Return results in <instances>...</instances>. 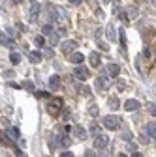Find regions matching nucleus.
Instances as JSON below:
<instances>
[{"label":"nucleus","instance_id":"21","mask_svg":"<svg viewBox=\"0 0 156 157\" xmlns=\"http://www.w3.org/2000/svg\"><path fill=\"white\" fill-rule=\"evenodd\" d=\"M87 112H88V116H98V112H100V110H98V107H96L94 103H90V105H88V110H87Z\"/></svg>","mask_w":156,"mask_h":157},{"label":"nucleus","instance_id":"32","mask_svg":"<svg viewBox=\"0 0 156 157\" xmlns=\"http://www.w3.org/2000/svg\"><path fill=\"white\" fill-rule=\"evenodd\" d=\"M60 114H62V120H64V122H68V120H70V110H62Z\"/></svg>","mask_w":156,"mask_h":157},{"label":"nucleus","instance_id":"22","mask_svg":"<svg viewBox=\"0 0 156 157\" xmlns=\"http://www.w3.org/2000/svg\"><path fill=\"white\" fill-rule=\"evenodd\" d=\"M147 135L149 136H156V125L154 124H147Z\"/></svg>","mask_w":156,"mask_h":157},{"label":"nucleus","instance_id":"7","mask_svg":"<svg viewBox=\"0 0 156 157\" xmlns=\"http://www.w3.org/2000/svg\"><path fill=\"white\" fill-rule=\"evenodd\" d=\"M107 86H109V82H107V77L102 73L98 78H96V88H98V90H107Z\"/></svg>","mask_w":156,"mask_h":157},{"label":"nucleus","instance_id":"31","mask_svg":"<svg viewBox=\"0 0 156 157\" xmlns=\"http://www.w3.org/2000/svg\"><path fill=\"white\" fill-rule=\"evenodd\" d=\"M21 88H27V90H34V88H32V82H28V81L21 82Z\"/></svg>","mask_w":156,"mask_h":157},{"label":"nucleus","instance_id":"26","mask_svg":"<svg viewBox=\"0 0 156 157\" xmlns=\"http://www.w3.org/2000/svg\"><path fill=\"white\" fill-rule=\"evenodd\" d=\"M42 32H43L45 36H49V34H53V32H55V28H53V25H43Z\"/></svg>","mask_w":156,"mask_h":157},{"label":"nucleus","instance_id":"4","mask_svg":"<svg viewBox=\"0 0 156 157\" xmlns=\"http://www.w3.org/2000/svg\"><path fill=\"white\" fill-rule=\"evenodd\" d=\"M107 144H109V136H107V135H98V136H94V146L98 148V150L107 148Z\"/></svg>","mask_w":156,"mask_h":157},{"label":"nucleus","instance_id":"6","mask_svg":"<svg viewBox=\"0 0 156 157\" xmlns=\"http://www.w3.org/2000/svg\"><path fill=\"white\" fill-rule=\"evenodd\" d=\"M68 58H70V62H72V64H75V66H77V64H83V60H85V54L77 52V51H73V52H72Z\"/></svg>","mask_w":156,"mask_h":157},{"label":"nucleus","instance_id":"27","mask_svg":"<svg viewBox=\"0 0 156 157\" xmlns=\"http://www.w3.org/2000/svg\"><path fill=\"white\" fill-rule=\"evenodd\" d=\"M10 60H11V64H19V62H21V54H17V52H11Z\"/></svg>","mask_w":156,"mask_h":157},{"label":"nucleus","instance_id":"20","mask_svg":"<svg viewBox=\"0 0 156 157\" xmlns=\"http://www.w3.org/2000/svg\"><path fill=\"white\" fill-rule=\"evenodd\" d=\"M88 133H90L92 136H98V135H100V125H98V124L90 125V127H88Z\"/></svg>","mask_w":156,"mask_h":157},{"label":"nucleus","instance_id":"3","mask_svg":"<svg viewBox=\"0 0 156 157\" xmlns=\"http://www.w3.org/2000/svg\"><path fill=\"white\" fill-rule=\"evenodd\" d=\"M73 75H75L77 81H87V78H88V69L83 67L81 64H77V67L73 69Z\"/></svg>","mask_w":156,"mask_h":157},{"label":"nucleus","instance_id":"19","mask_svg":"<svg viewBox=\"0 0 156 157\" xmlns=\"http://www.w3.org/2000/svg\"><path fill=\"white\" fill-rule=\"evenodd\" d=\"M105 34H107V37L111 39V41H115V39H117V32H115V28H113V25H109V26H107V30H105Z\"/></svg>","mask_w":156,"mask_h":157},{"label":"nucleus","instance_id":"40","mask_svg":"<svg viewBox=\"0 0 156 157\" xmlns=\"http://www.w3.org/2000/svg\"><path fill=\"white\" fill-rule=\"evenodd\" d=\"M70 4H72V6H79L81 0H70Z\"/></svg>","mask_w":156,"mask_h":157},{"label":"nucleus","instance_id":"34","mask_svg":"<svg viewBox=\"0 0 156 157\" xmlns=\"http://www.w3.org/2000/svg\"><path fill=\"white\" fill-rule=\"evenodd\" d=\"M36 97H43L45 99V97H49V94L47 92H36Z\"/></svg>","mask_w":156,"mask_h":157},{"label":"nucleus","instance_id":"44","mask_svg":"<svg viewBox=\"0 0 156 157\" xmlns=\"http://www.w3.org/2000/svg\"><path fill=\"white\" fill-rule=\"evenodd\" d=\"M60 157H73V155H72V153H70V151H64V153H62V155H60Z\"/></svg>","mask_w":156,"mask_h":157},{"label":"nucleus","instance_id":"16","mask_svg":"<svg viewBox=\"0 0 156 157\" xmlns=\"http://www.w3.org/2000/svg\"><path fill=\"white\" fill-rule=\"evenodd\" d=\"M6 133H8L10 139H13V140H17V139H19V131H17V127H8V129H6Z\"/></svg>","mask_w":156,"mask_h":157},{"label":"nucleus","instance_id":"23","mask_svg":"<svg viewBox=\"0 0 156 157\" xmlns=\"http://www.w3.org/2000/svg\"><path fill=\"white\" fill-rule=\"evenodd\" d=\"M38 13H40V4L36 2V4H32V6H30V17H36Z\"/></svg>","mask_w":156,"mask_h":157},{"label":"nucleus","instance_id":"1","mask_svg":"<svg viewBox=\"0 0 156 157\" xmlns=\"http://www.w3.org/2000/svg\"><path fill=\"white\" fill-rule=\"evenodd\" d=\"M62 107H64V101L60 99V97H53V99L47 103V112L51 116H58L62 112Z\"/></svg>","mask_w":156,"mask_h":157},{"label":"nucleus","instance_id":"14","mask_svg":"<svg viewBox=\"0 0 156 157\" xmlns=\"http://www.w3.org/2000/svg\"><path fill=\"white\" fill-rule=\"evenodd\" d=\"M56 21L60 23L62 26L66 25V15H64V11H62V8H56Z\"/></svg>","mask_w":156,"mask_h":157},{"label":"nucleus","instance_id":"46","mask_svg":"<svg viewBox=\"0 0 156 157\" xmlns=\"http://www.w3.org/2000/svg\"><path fill=\"white\" fill-rule=\"evenodd\" d=\"M11 2H13V4H21V2H23V0H11Z\"/></svg>","mask_w":156,"mask_h":157},{"label":"nucleus","instance_id":"5","mask_svg":"<svg viewBox=\"0 0 156 157\" xmlns=\"http://www.w3.org/2000/svg\"><path fill=\"white\" fill-rule=\"evenodd\" d=\"M60 49H62V52H64V54H68V56H70V54H72V52H73V51L77 49V43H75V41H72V39H70V41L62 43V47H60Z\"/></svg>","mask_w":156,"mask_h":157},{"label":"nucleus","instance_id":"18","mask_svg":"<svg viewBox=\"0 0 156 157\" xmlns=\"http://www.w3.org/2000/svg\"><path fill=\"white\" fill-rule=\"evenodd\" d=\"M119 107H121L119 97H111V99H109V109H111V110H117Z\"/></svg>","mask_w":156,"mask_h":157},{"label":"nucleus","instance_id":"42","mask_svg":"<svg viewBox=\"0 0 156 157\" xmlns=\"http://www.w3.org/2000/svg\"><path fill=\"white\" fill-rule=\"evenodd\" d=\"M122 139H124V140H126V139L130 140V139H132V135H130V133H122Z\"/></svg>","mask_w":156,"mask_h":157},{"label":"nucleus","instance_id":"35","mask_svg":"<svg viewBox=\"0 0 156 157\" xmlns=\"http://www.w3.org/2000/svg\"><path fill=\"white\" fill-rule=\"evenodd\" d=\"M85 157H96V153H94L92 150H87V151H85Z\"/></svg>","mask_w":156,"mask_h":157},{"label":"nucleus","instance_id":"8","mask_svg":"<svg viewBox=\"0 0 156 157\" xmlns=\"http://www.w3.org/2000/svg\"><path fill=\"white\" fill-rule=\"evenodd\" d=\"M105 73H107L109 77H119V73H121V67L117 66V64H109V66L105 67Z\"/></svg>","mask_w":156,"mask_h":157},{"label":"nucleus","instance_id":"29","mask_svg":"<svg viewBox=\"0 0 156 157\" xmlns=\"http://www.w3.org/2000/svg\"><path fill=\"white\" fill-rule=\"evenodd\" d=\"M147 110H149V112H150L152 116H156V105H152V103H149V105H147Z\"/></svg>","mask_w":156,"mask_h":157},{"label":"nucleus","instance_id":"11","mask_svg":"<svg viewBox=\"0 0 156 157\" xmlns=\"http://www.w3.org/2000/svg\"><path fill=\"white\" fill-rule=\"evenodd\" d=\"M124 109H126V110H138V109H139V101H138V99H128V101L124 103Z\"/></svg>","mask_w":156,"mask_h":157},{"label":"nucleus","instance_id":"12","mask_svg":"<svg viewBox=\"0 0 156 157\" xmlns=\"http://www.w3.org/2000/svg\"><path fill=\"white\" fill-rule=\"evenodd\" d=\"M49 86H51L53 90H58V88H60V77H58V75H53V77L49 78Z\"/></svg>","mask_w":156,"mask_h":157},{"label":"nucleus","instance_id":"38","mask_svg":"<svg viewBox=\"0 0 156 157\" xmlns=\"http://www.w3.org/2000/svg\"><path fill=\"white\" fill-rule=\"evenodd\" d=\"M135 15H138V10H135V8H130V17H135Z\"/></svg>","mask_w":156,"mask_h":157},{"label":"nucleus","instance_id":"2","mask_svg":"<svg viewBox=\"0 0 156 157\" xmlns=\"http://www.w3.org/2000/svg\"><path fill=\"white\" fill-rule=\"evenodd\" d=\"M119 124H121V120H119L115 114L104 118V127H105V129H117V127H119Z\"/></svg>","mask_w":156,"mask_h":157},{"label":"nucleus","instance_id":"39","mask_svg":"<svg viewBox=\"0 0 156 157\" xmlns=\"http://www.w3.org/2000/svg\"><path fill=\"white\" fill-rule=\"evenodd\" d=\"M15 153H17V157H27V153H23L21 150H15Z\"/></svg>","mask_w":156,"mask_h":157},{"label":"nucleus","instance_id":"13","mask_svg":"<svg viewBox=\"0 0 156 157\" xmlns=\"http://www.w3.org/2000/svg\"><path fill=\"white\" fill-rule=\"evenodd\" d=\"M58 41H60V34H58V32H53V34H49V45H51V47L58 45Z\"/></svg>","mask_w":156,"mask_h":157},{"label":"nucleus","instance_id":"28","mask_svg":"<svg viewBox=\"0 0 156 157\" xmlns=\"http://www.w3.org/2000/svg\"><path fill=\"white\" fill-rule=\"evenodd\" d=\"M117 90H119V92L126 90V81H119V82H117Z\"/></svg>","mask_w":156,"mask_h":157},{"label":"nucleus","instance_id":"9","mask_svg":"<svg viewBox=\"0 0 156 157\" xmlns=\"http://www.w3.org/2000/svg\"><path fill=\"white\" fill-rule=\"evenodd\" d=\"M42 58H43V54H42L40 51H32V52L28 54V60H30L32 64H40V62H42Z\"/></svg>","mask_w":156,"mask_h":157},{"label":"nucleus","instance_id":"36","mask_svg":"<svg viewBox=\"0 0 156 157\" xmlns=\"http://www.w3.org/2000/svg\"><path fill=\"white\" fill-rule=\"evenodd\" d=\"M139 140H141L143 144H147V142H149V136H147V135H141V136H139Z\"/></svg>","mask_w":156,"mask_h":157},{"label":"nucleus","instance_id":"24","mask_svg":"<svg viewBox=\"0 0 156 157\" xmlns=\"http://www.w3.org/2000/svg\"><path fill=\"white\" fill-rule=\"evenodd\" d=\"M34 43H36V47H43V45H45L43 36H36V37H34Z\"/></svg>","mask_w":156,"mask_h":157},{"label":"nucleus","instance_id":"37","mask_svg":"<svg viewBox=\"0 0 156 157\" xmlns=\"http://www.w3.org/2000/svg\"><path fill=\"white\" fill-rule=\"evenodd\" d=\"M128 150L130 151H135V142H128Z\"/></svg>","mask_w":156,"mask_h":157},{"label":"nucleus","instance_id":"10","mask_svg":"<svg viewBox=\"0 0 156 157\" xmlns=\"http://www.w3.org/2000/svg\"><path fill=\"white\" fill-rule=\"evenodd\" d=\"M73 135H75V136H77V139H79V140H85L88 133H87V131H85V129H83L81 125H75V127H73Z\"/></svg>","mask_w":156,"mask_h":157},{"label":"nucleus","instance_id":"17","mask_svg":"<svg viewBox=\"0 0 156 157\" xmlns=\"http://www.w3.org/2000/svg\"><path fill=\"white\" fill-rule=\"evenodd\" d=\"M100 60H102V58H100L98 52H92V54H90V66H94V67L100 66Z\"/></svg>","mask_w":156,"mask_h":157},{"label":"nucleus","instance_id":"43","mask_svg":"<svg viewBox=\"0 0 156 157\" xmlns=\"http://www.w3.org/2000/svg\"><path fill=\"white\" fill-rule=\"evenodd\" d=\"M4 75H6V77H8V78H11V77H13V75H15V73H13V71H6V73H4Z\"/></svg>","mask_w":156,"mask_h":157},{"label":"nucleus","instance_id":"48","mask_svg":"<svg viewBox=\"0 0 156 157\" xmlns=\"http://www.w3.org/2000/svg\"><path fill=\"white\" fill-rule=\"evenodd\" d=\"M119 157H126V155H124V153H121V155H119Z\"/></svg>","mask_w":156,"mask_h":157},{"label":"nucleus","instance_id":"41","mask_svg":"<svg viewBox=\"0 0 156 157\" xmlns=\"http://www.w3.org/2000/svg\"><path fill=\"white\" fill-rule=\"evenodd\" d=\"M62 131H64V133H70V131H72V127H70V125H68V124H66V125H64V127H62Z\"/></svg>","mask_w":156,"mask_h":157},{"label":"nucleus","instance_id":"45","mask_svg":"<svg viewBox=\"0 0 156 157\" xmlns=\"http://www.w3.org/2000/svg\"><path fill=\"white\" fill-rule=\"evenodd\" d=\"M132 157H143V155H141L139 151H133V153H132Z\"/></svg>","mask_w":156,"mask_h":157},{"label":"nucleus","instance_id":"33","mask_svg":"<svg viewBox=\"0 0 156 157\" xmlns=\"http://www.w3.org/2000/svg\"><path fill=\"white\" fill-rule=\"evenodd\" d=\"M143 56H145V58H147V60H149V58H150V56H152V51H150V49H149V47H147V49H145V51H143Z\"/></svg>","mask_w":156,"mask_h":157},{"label":"nucleus","instance_id":"47","mask_svg":"<svg viewBox=\"0 0 156 157\" xmlns=\"http://www.w3.org/2000/svg\"><path fill=\"white\" fill-rule=\"evenodd\" d=\"M30 4H36V0H30Z\"/></svg>","mask_w":156,"mask_h":157},{"label":"nucleus","instance_id":"15","mask_svg":"<svg viewBox=\"0 0 156 157\" xmlns=\"http://www.w3.org/2000/svg\"><path fill=\"white\" fill-rule=\"evenodd\" d=\"M0 43L6 45V47H13V41H11V37L6 36V34H0Z\"/></svg>","mask_w":156,"mask_h":157},{"label":"nucleus","instance_id":"30","mask_svg":"<svg viewBox=\"0 0 156 157\" xmlns=\"http://www.w3.org/2000/svg\"><path fill=\"white\" fill-rule=\"evenodd\" d=\"M128 17H130V15H128L126 11H122V13H119V19H121V21H122V23H128Z\"/></svg>","mask_w":156,"mask_h":157},{"label":"nucleus","instance_id":"25","mask_svg":"<svg viewBox=\"0 0 156 157\" xmlns=\"http://www.w3.org/2000/svg\"><path fill=\"white\" fill-rule=\"evenodd\" d=\"M119 41L122 47H126V32L124 30H119Z\"/></svg>","mask_w":156,"mask_h":157}]
</instances>
